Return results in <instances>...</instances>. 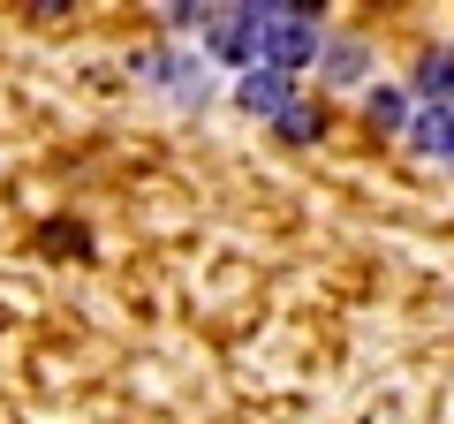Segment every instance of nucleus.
I'll use <instances>...</instances> for the list:
<instances>
[{"mask_svg":"<svg viewBox=\"0 0 454 424\" xmlns=\"http://www.w3.org/2000/svg\"><path fill=\"white\" fill-rule=\"evenodd\" d=\"M38 243H46V250H83V228H68V220H61V228H46Z\"/></svg>","mask_w":454,"mask_h":424,"instance_id":"8","label":"nucleus"},{"mask_svg":"<svg viewBox=\"0 0 454 424\" xmlns=\"http://www.w3.org/2000/svg\"><path fill=\"white\" fill-rule=\"evenodd\" d=\"M137 76L145 83H160V91H175L182 106H205V76H197V61H175V53H137Z\"/></svg>","mask_w":454,"mask_h":424,"instance_id":"2","label":"nucleus"},{"mask_svg":"<svg viewBox=\"0 0 454 424\" xmlns=\"http://www.w3.org/2000/svg\"><path fill=\"white\" fill-rule=\"evenodd\" d=\"M273 130L288 137V145H310V137H318V114H310V106H288V114H280Z\"/></svg>","mask_w":454,"mask_h":424,"instance_id":"7","label":"nucleus"},{"mask_svg":"<svg viewBox=\"0 0 454 424\" xmlns=\"http://www.w3.org/2000/svg\"><path fill=\"white\" fill-rule=\"evenodd\" d=\"M235 98H243L250 114H265V122H280V114H288V106H295V83L280 76V68H250V76L235 83Z\"/></svg>","mask_w":454,"mask_h":424,"instance_id":"4","label":"nucleus"},{"mask_svg":"<svg viewBox=\"0 0 454 424\" xmlns=\"http://www.w3.org/2000/svg\"><path fill=\"white\" fill-rule=\"evenodd\" d=\"M205 46L220 53V61H235L250 76V68H303L310 53H318V8H295V0H250V8H220L205 31Z\"/></svg>","mask_w":454,"mask_h":424,"instance_id":"1","label":"nucleus"},{"mask_svg":"<svg viewBox=\"0 0 454 424\" xmlns=\"http://www.w3.org/2000/svg\"><path fill=\"white\" fill-rule=\"evenodd\" d=\"M409 145H417L424 160H447V167H454V106H417Z\"/></svg>","mask_w":454,"mask_h":424,"instance_id":"5","label":"nucleus"},{"mask_svg":"<svg viewBox=\"0 0 454 424\" xmlns=\"http://www.w3.org/2000/svg\"><path fill=\"white\" fill-rule=\"evenodd\" d=\"M409 91H417V106H454V46L417 53V68H409Z\"/></svg>","mask_w":454,"mask_h":424,"instance_id":"3","label":"nucleus"},{"mask_svg":"<svg viewBox=\"0 0 454 424\" xmlns=\"http://www.w3.org/2000/svg\"><path fill=\"white\" fill-rule=\"evenodd\" d=\"M364 114H372V130H402V137H409L417 98H409V91H372V98H364Z\"/></svg>","mask_w":454,"mask_h":424,"instance_id":"6","label":"nucleus"}]
</instances>
